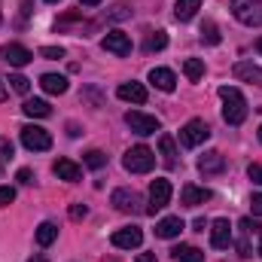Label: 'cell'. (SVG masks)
Wrapping results in <instances>:
<instances>
[{"label":"cell","instance_id":"obj_1","mask_svg":"<svg viewBox=\"0 0 262 262\" xmlns=\"http://www.w3.org/2000/svg\"><path fill=\"white\" fill-rule=\"evenodd\" d=\"M220 98H223V119L229 125H241L247 119V101H244V95L235 85H223Z\"/></svg>","mask_w":262,"mask_h":262},{"label":"cell","instance_id":"obj_2","mask_svg":"<svg viewBox=\"0 0 262 262\" xmlns=\"http://www.w3.org/2000/svg\"><path fill=\"white\" fill-rule=\"evenodd\" d=\"M122 165H125L128 174H146V171H152V165H156V152H152L149 146L137 143V146H131L128 152H125Z\"/></svg>","mask_w":262,"mask_h":262},{"label":"cell","instance_id":"obj_3","mask_svg":"<svg viewBox=\"0 0 262 262\" xmlns=\"http://www.w3.org/2000/svg\"><path fill=\"white\" fill-rule=\"evenodd\" d=\"M232 15L247 28L262 25V3L259 0H232Z\"/></svg>","mask_w":262,"mask_h":262},{"label":"cell","instance_id":"obj_4","mask_svg":"<svg viewBox=\"0 0 262 262\" xmlns=\"http://www.w3.org/2000/svg\"><path fill=\"white\" fill-rule=\"evenodd\" d=\"M21 143L25 149H34V152H46L52 146V134L40 125H25L21 128Z\"/></svg>","mask_w":262,"mask_h":262},{"label":"cell","instance_id":"obj_5","mask_svg":"<svg viewBox=\"0 0 262 262\" xmlns=\"http://www.w3.org/2000/svg\"><path fill=\"white\" fill-rule=\"evenodd\" d=\"M207 137H210V125H207L204 119H189V122L180 128V143L189 146V149L198 146V143H204Z\"/></svg>","mask_w":262,"mask_h":262},{"label":"cell","instance_id":"obj_6","mask_svg":"<svg viewBox=\"0 0 262 262\" xmlns=\"http://www.w3.org/2000/svg\"><path fill=\"white\" fill-rule=\"evenodd\" d=\"M168 204H171V183L165 177H156L149 183V207H146V213H156V210H162Z\"/></svg>","mask_w":262,"mask_h":262},{"label":"cell","instance_id":"obj_7","mask_svg":"<svg viewBox=\"0 0 262 262\" xmlns=\"http://www.w3.org/2000/svg\"><path fill=\"white\" fill-rule=\"evenodd\" d=\"M125 125H128L134 134H140V137H146V134H156V131L162 128V122H159L156 116H146V113H137V110L125 113Z\"/></svg>","mask_w":262,"mask_h":262},{"label":"cell","instance_id":"obj_8","mask_svg":"<svg viewBox=\"0 0 262 262\" xmlns=\"http://www.w3.org/2000/svg\"><path fill=\"white\" fill-rule=\"evenodd\" d=\"M110 241H113V247H119V250H137V247L143 244V232H140L137 226H128V229H116Z\"/></svg>","mask_w":262,"mask_h":262},{"label":"cell","instance_id":"obj_9","mask_svg":"<svg viewBox=\"0 0 262 262\" xmlns=\"http://www.w3.org/2000/svg\"><path fill=\"white\" fill-rule=\"evenodd\" d=\"M0 58L3 61H9L12 67H25L34 61V52L31 49H25L21 43H6V46H0Z\"/></svg>","mask_w":262,"mask_h":262},{"label":"cell","instance_id":"obj_10","mask_svg":"<svg viewBox=\"0 0 262 262\" xmlns=\"http://www.w3.org/2000/svg\"><path fill=\"white\" fill-rule=\"evenodd\" d=\"M113 207L119 210V213H140L143 207H140V195L134 192V189H116L113 192Z\"/></svg>","mask_w":262,"mask_h":262},{"label":"cell","instance_id":"obj_11","mask_svg":"<svg viewBox=\"0 0 262 262\" xmlns=\"http://www.w3.org/2000/svg\"><path fill=\"white\" fill-rule=\"evenodd\" d=\"M210 244H213L216 250H226V247L232 244V226H229L226 216H220V220L210 223Z\"/></svg>","mask_w":262,"mask_h":262},{"label":"cell","instance_id":"obj_12","mask_svg":"<svg viewBox=\"0 0 262 262\" xmlns=\"http://www.w3.org/2000/svg\"><path fill=\"white\" fill-rule=\"evenodd\" d=\"M101 46L107 49V52H113V55H128L131 52V40H128V34L125 31H110L104 40H101Z\"/></svg>","mask_w":262,"mask_h":262},{"label":"cell","instance_id":"obj_13","mask_svg":"<svg viewBox=\"0 0 262 262\" xmlns=\"http://www.w3.org/2000/svg\"><path fill=\"white\" fill-rule=\"evenodd\" d=\"M210 198H213L210 189H201V186L186 183L183 192H180V204H186V207H198V204H204V201H210Z\"/></svg>","mask_w":262,"mask_h":262},{"label":"cell","instance_id":"obj_14","mask_svg":"<svg viewBox=\"0 0 262 262\" xmlns=\"http://www.w3.org/2000/svg\"><path fill=\"white\" fill-rule=\"evenodd\" d=\"M52 171L58 174V180H67V183H76V180H82V168H79L76 162H70V159H55Z\"/></svg>","mask_w":262,"mask_h":262},{"label":"cell","instance_id":"obj_15","mask_svg":"<svg viewBox=\"0 0 262 262\" xmlns=\"http://www.w3.org/2000/svg\"><path fill=\"white\" fill-rule=\"evenodd\" d=\"M149 82H152L159 92H174V85H177V76H174L168 67H152V70H149Z\"/></svg>","mask_w":262,"mask_h":262},{"label":"cell","instance_id":"obj_16","mask_svg":"<svg viewBox=\"0 0 262 262\" xmlns=\"http://www.w3.org/2000/svg\"><path fill=\"white\" fill-rule=\"evenodd\" d=\"M116 95L122 98V101H128V104H146V89L140 85V82H122L119 89H116Z\"/></svg>","mask_w":262,"mask_h":262},{"label":"cell","instance_id":"obj_17","mask_svg":"<svg viewBox=\"0 0 262 262\" xmlns=\"http://www.w3.org/2000/svg\"><path fill=\"white\" fill-rule=\"evenodd\" d=\"M226 168V159H223V152H216V149H210V152H204L201 159H198V171L201 174H220Z\"/></svg>","mask_w":262,"mask_h":262},{"label":"cell","instance_id":"obj_18","mask_svg":"<svg viewBox=\"0 0 262 262\" xmlns=\"http://www.w3.org/2000/svg\"><path fill=\"white\" fill-rule=\"evenodd\" d=\"M183 229H186V226H183V220H180V216H165V220H159V226H156V235L168 241V238H177Z\"/></svg>","mask_w":262,"mask_h":262},{"label":"cell","instance_id":"obj_19","mask_svg":"<svg viewBox=\"0 0 262 262\" xmlns=\"http://www.w3.org/2000/svg\"><path fill=\"white\" fill-rule=\"evenodd\" d=\"M232 73H235V79H244V82H256V85H262V67L250 64V61H238V64L232 67Z\"/></svg>","mask_w":262,"mask_h":262},{"label":"cell","instance_id":"obj_20","mask_svg":"<svg viewBox=\"0 0 262 262\" xmlns=\"http://www.w3.org/2000/svg\"><path fill=\"white\" fill-rule=\"evenodd\" d=\"M171 259L174 262H204V250H198L192 244H177L171 250Z\"/></svg>","mask_w":262,"mask_h":262},{"label":"cell","instance_id":"obj_21","mask_svg":"<svg viewBox=\"0 0 262 262\" xmlns=\"http://www.w3.org/2000/svg\"><path fill=\"white\" fill-rule=\"evenodd\" d=\"M40 85H43V92H49V95H64L67 92V76H61V73H43V76H40Z\"/></svg>","mask_w":262,"mask_h":262},{"label":"cell","instance_id":"obj_22","mask_svg":"<svg viewBox=\"0 0 262 262\" xmlns=\"http://www.w3.org/2000/svg\"><path fill=\"white\" fill-rule=\"evenodd\" d=\"M21 110H25V116H31V119H46V116L52 113V107H49L46 101H40V98H28Z\"/></svg>","mask_w":262,"mask_h":262},{"label":"cell","instance_id":"obj_23","mask_svg":"<svg viewBox=\"0 0 262 262\" xmlns=\"http://www.w3.org/2000/svg\"><path fill=\"white\" fill-rule=\"evenodd\" d=\"M159 152H162V159H165L168 168L177 165V146H174V137H171V134H162V137H159Z\"/></svg>","mask_w":262,"mask_h":262},{"label":"cell","instance_id":"obj_24","mask_svg":"<svg viewBox=\"0 0 262 262\" xmlns=\"http://www.w3.org/2000/svg\"><path fill=\"white\" fill-rule=\"evenodd\" d=\"M198 9H201V0H177L174 15H177V21H189Z\"/></svg>","mask_w":262,"mask_h":262},{"label":"cell","instance_id":"obj_25","mask_svg":"<svg viewBox=\"0 0 262 262\" xmlns=\"http://www.w3.org/2000/svg\"><path fill=\"white\" fill-rule=\"evenodd\" d=\"M55 238H58V226L55 223H40L37 226V244L40 247H49Z\"/></svg>","mask_w":262,"mask_h":262},{"label":"cell","instance_id":"obj_26","mask_svg":"<svg viewBox=\"0 0 262 262\" xmlns=\"http://www.w3.org/2000/svg\"><path fill=\"white\" fill-rule=\"evenodd\" d=\"M183 73H186L189 82H198V79L204 76V61H198V58H186V61H183Z\"/></svg>","mask_w":262,"mask_h":262},{"label":"cell","instance_id":"obj_27","mask_svg":"<svg viewBox=\"0 0 262 262\" xmlns=\"http://www.w3.org/2000/svg\"><path fill=\"white\" fill-rule=\"evenodd\" d=\"M165 46H168V34H165V31H156V34L146 37V46H143V49H146V52H159V49H165Z\"/></svg>","mask_w":262,"mask_h":262},{"label":"cell","instance_id":"obj_28","mask_svg":"<svg viewBox=\"0 0 262 262\" xmlns=\"http://www.w3.org/2000/svg\"><path fill=\"white\" fill-rule=\"evenodd\" d=\"M201 40H204L207 46H216V43H220V28H216L213 21H204V25H201Z\"/></svg>","mask_w":262,"mask_h":262},{"label":"cell","instance_id":"obj_29","mask_svg":"<svg viewBox=\"0 0 262 262\" xmlns=\"http://www.w3.org/2000/svg\"><path fill=\"white\" fill-rule=\"evenodd\" d=\"M82 162H85L89 168H95V171H98V168H104V165H107V156H104L101 149H89V152L82 156Z\"/></svg>","mask_w":262,"mask_h":262},{"label":"cell","instance_id":"obj_30","mask_svg":"<svg viewBox=\"0 0 262 262\" xmlns=\"http://www.w3.org/2000/svg\"><path fill=\"white\" fill-rule=\"evenodd\" d=\"M9 85H12V92H18V95H28V92H31V79L21 76V73H12V76H9Z\"/></svg>","mask_w":262,"mask_h":262},{"label":"cell","instance_id":"obj_31","mask_svg":"<svg viewBox=\"0 0 262 262\" xmlns=\"http://www.w3.org/2000/svg\"><path fill=\"white\" fill-rule=\"evenodd\" d=\"M107 18H113V21H122V18H131V6L128 3H116L110 12H107Z\"/></svg>","mask_w":262,"mask_h":262},{"label":"cell","instance_id":"obj_32","mask_svg":"<svg viewBox=\"0 0 262 262\" xmlns=\"http://www.w3.org/2000/svg\"><path fill=\"white\" fill-rule=\"evenodd\" d=\"M40 55L49 58V61H58V58H64V49H61V46H43Z\"/></svg>","mask_w":262,"mask_h":262},{"label":"cell","instance_id":"obj_33","mask_svg":"<svg viewBox=\"0 0 262 262\" xmlns=\"http://www.w3.org/2000/svg\"><path fill=\"white\" fill-rule=\"evenodd\" d=\"M12 201H15V189L12 186H0V207H6Z\"/></svg>","mask_w":262,"mask_h":262},{"label":"cell","instance_id":"obj_34","mask_svg":"<svg viewBox=\"0 0 262 262\" xmlns=\"http://www.w3.org/2000/svg\"><path fill=\"white\" fill-rule=\"evenodd\" d=\"M247 177H250L253 183H259V186H262V162H253V165L247 168Z\"/></svg>","mask_w":262,"mask_h":262},{"label":"cell","instance_id":"obj_35","mask_svg":"<svg viewBox=\"0 0 262 262\" xmlns=\"http://www.w3.org/2000/svg\"><path fill=\"white\" fill-rule=\"evenodd\" d=\"M15 180L28 186V183H34V171H31V168H18V174H15Z\"/></svg>","mask_w":262,"mask_h":262},{"label":"cell","instance_id":"obj_36","mask_svg":"<svg viewBox=\"0 0 262 262\" xmlns=\"http://www.w3.org/2000/svg\"><path fill=\"white\" fill-rule=\"evenodd\" d=\"M6 159H12V143L6 137H0V162H6Z\"/></svg>","mask_w":262,"mask_h":262},{"label":"cell","instance_id":"obj_37","mask_svg":"<svg viewBox=\"0 0 262 262\" xmlns=\"http://www.w3.org/2000/svg\"><path fill=\"white\" fill-rule=\"evenodd\" d=\"M89 210H85V204H70V220H82Z\"/></svg>","mask_w":262,"mask_h":262},{"label":"cell","instance_id":"obj_38","mask_svg":"<svg viewBox=\"0 0 262 262\" xmlns=\"http://www.w3.org/2000/svg\"><path fill=\"white\" fill-rule=\"evenodd\" d=\"M250 204H253V213H256V216H262V192H256Z\"/></svg>","mask_w":262,"mask_h":262},{"label":"cell","instance_id":"obj_39","mask_svg":"<svg viewBox=\"0 0 262 262\" xmlns=\"http://www.w3.org/2000/svg\"><path fill=\"white\" fill-rule=\"evenodd\" d=\"M137 262H159L156 253H137Z\"/></svg>","mask_w":262,"mask_h":262},{"label":"cell","instance_id":"obj_40","mask_svg":"<svg viewBox=\"0 0 262 262\" xmlns=\"http://www.w3.org/2000/svg\"><path fill=\"white\" fill-rule=\"evenodd\" d=\"M192 226H195V232H204V229H207V220H204V216H198Z\"/></svg>","mask_w":262,"mask_h":262},{"label":"cell","instance_id":"obj_41","mask_svg":"<svg viewBox=\"0 0 262 262\" xmlns=\"http://www.w3.org/2000/svg\"><path fill=\"white\" fill-rule=\"evenodd\" d=\"M67 134H70V137H79V125H76V122H70V125H67Z\"/></svg>","mask_w":262,"mask_h":262},{"label":"cell","instance_id":"obj_42","mask_svg":"<svg viewBox=\"0 0 262 262\" xmlns=\"http://www.w3.org/2000/svg\"><path fill=\"white\" fill-rule=\"evenodd\" d=\"M6 98H9V92H6V85H3V82H0V104H3V101H6Z\"/></svg>","mask_w":262,"mask_h":262},{"label":"cell","instance_id":"obj_43","mask_svg":"<svg viewBox=\"0 0 262 262\" xmlns=\"http://www.w3.org/2000/svg\"><path fill=\"white\" fill-rule=\"evenodd\" d=\"M79 3H82V6H98L101 0H79Z\"/></svg>","mask_w":262,"mask_h":262},{"label":"cell","instance_id":"obj_44","mask_svg":"<svg viewBox=\"0 0 262 262\" xmlns=\"http://www.w3.org/2000/svg\"><path fill=\"white\" fill-rule=\"evenodd\" d=\"M28 262H49V259H43V256H34V259H28Z\"/></svg>","mask_w":262,"mask_h":262},{"label":"cell","instance_id":"obj_45","mask_svg":"<svg viewBox=\"0 0 262 262\" xmlns=\"http://www.w3.org/2000/svg\"><path fill=\"white\" fill-rule=\"evenodd\" d=\"M256 49H259V55H262V37H259V40H256Z\"/></svg>","mask_w":262,"mask_h":262},{"label":"cell","instance_id":"obj_46","mask_svg":"<svg viewBox=\"0 0 262 262\" xmlns=\"http://www.w3.org/2000/svg\"><path fill=\"white\" fill-rule=\"evenodd\" d=\"M259 256H262V241H259Z\"/></svg>","mask_w":262,"mask_h":262},{"label":"cell","instance_id":"obj_47","mask_svg":"<svg viewBox=\"0 0 262 262\" xmlns=\"http://www.w3.org/2000/svg\"><path fill=\"white\" fill-rule=\"evenodd\" d=\"M259 140H262V125H259Z\"/></svg>","mask_w":262,"mask_h":262},{"label":"cell","instance_id":"obj_48","mask_svg":"<svg viewBox=\"0 0 262 262\" xmlns=\"http://www.w3.org/2000/svg\"><path fill=\"white\" fill-rule=\"evenodd\" d=\"M46 3H58V0H46Z\"/></svg>","mask_w":262,"mask_h":262},{"label":"cell","instance_id":"obj_49","mask_svg":"<svg viewBox=\"0 0 262 262\" xmlns=\"http://www.w3.org/2000/svg\"><path fill=\"white\" fill-rule=\"evenodd\" d=\"M0 171H3V162H0Z\"/></svg>","mask_w":262,"mask_h":262},{"label":"cell","instance_id":"obj_50","mask_svg":"<svg viewBox=\"0 0 262 262\" xmlns=\"http://www.w3.org/2000/svg\"><path fill=\"white\" fill-rule=\"evenodd\" d=\"M0 21H3V12H0Z\"/></svg>","mask_w":262,"mask_h":262}]
</instances>
